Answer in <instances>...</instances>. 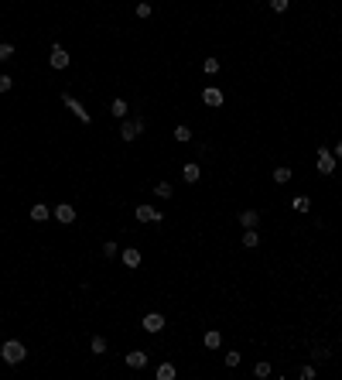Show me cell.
<instances>
[{
    "label": "cell",
    "instance_id": "1",
    "mask_svg": "<svg viewBox=\"0 0 342 380\" xmlns=\"http://www.w3.org/2000/svg\"><path fill=\"white\" fill-rule=\"evenodd\" d=\"M0 353H4V363H7V366H18V363L28 356V349H24V342L21 339H7L4 346H0Z\"/></svg>",
    "mask_w": 342,
    "mask_h": 380
},
{
    "label": "cell",
    "instance_id": "2",
    "mask_svg": "<svg viewBox=\"0 0 342 380\" xmlns=\"http://www.w3.org/2000/svg\"><path fill=\"white\" fill-rule=\"evenodd\" d=\"M140 134H144V116H133V120H123L120 123V141H127V144L137 141Z\"/></svg>",
    "mask_w": 342,
    "mask_h": 380
},
{
    "label": "cell",
    "instance_id": "3",
    "mask_svg": "<svg viewBox=\"0 0 342 380\" xmlns=\"http://www.w3.org/2000/svg\"><path fill=\"white\" fill-rule=\"evenodd\" d=\"M62 106H69V110H72V113L79 116V123H86V127L93 123V116H89V110H86V106H82V103H79V99H76L72 93H62Z\"/></svg>",
    "mask_w": 342,
    "mask_h": 380
},
{
    "label": "cell",
    "instance_id": "4",
    "mask_svg": "<svg viewBox=\"0 0 342 380\" xmlns=\"http://www.w3.org/2000/svg\"><path fill=\"white\" fill-rule=\"evenodd\" d=\"M133 216H137L140 223H164V212H157L154 206H147V202H140V206L133 209Z\"/></svg>",
    "mask_w": 342,
    "mask_h": 380
},
{
    "label": "cell",
    "instance_id": "5",
    "mask_svg": "<svg viewBox=\"0 0 342 380\" xmlns=\"http://www.w3.org/2000/svg\"><path fill=\"white\" fill-rule=\"evenodd\" d=\"M69 62H72V55L62 48V45H52V55H48V65L52 69H69Z\"/></svg>",
    "mask_w": 342,
    "mask_h": 380
},
{
    "label": "cell",
    "instance_id": "6",
    "mask_svg": "<svg viewBox=\"0 0 342 380\" xmlns=\"http://www.w3.org/2000/svg\"><path fill=\"white\" fill-rule=\"evenodd\" d=\"M318 171L322 175H332L335 171V154L328 151V148H318Z\"/></svg>",
    "mask_w": 342,
    "mask_h": 380
},
{
    "label": "cell",
    "instance_id": "7",
    "mask_svg": "<svg viewBox=\"0 0 342 380\" xmlns=\"http://www.w3.org/2000/svg\"><path fill=\"white\" fill-rule=\"evenodd\" d=\"M55 219L62 226H72V223H76V209H72L69 202H62V206H55Z\"/></svg>",
    "mask_w": 342,
    "mask_h": 380
},
{
    "label": "cell",
    "instance_id": "8",
    "mask_svg": "<svg viewBox=\"0 0 342 380\" xmlns=\"http://www.w3.org/2000/svg\"><path fill=\"white\" fill-rule=\"evenodd\" d=\"M164 329V315L161 312H147L144 315V332H161Z\"/></svg>",
    "mask_w": 342,
    "mask_h": 380
},
{
    "label": "cell",
    "instance_id": "9",
    "mask_svg": "<svg viewBox=\"0 0 342 380\" xmlns=\"http://www.w3.org/2000/svg\"><path fill=\"white\" fill-rule=\"evenodd\" d=\"M147 360H151V356H147L144 349H133V353H127V366H130V370H144V366H147Z\"/></svg>",
    "mask_w": 342,
    "mask_h": 380
},
{
    "label": "cell",
    "instance_id": "10",
    "mask_svg": "<svg viewBox=\"0 0 342 380\" xmlns=\"http://www.w3.org/2000/svg\"><path fill=\"white\" fill-rule=\"evenodd\" d=\"M202 103L216 110V106H223V93H219L216 86H206V89H202Z\"/></svg>",
    "mask_w": 342,
    "mask_h": 380
},
{
    "label": "cell",
    "instance_id": "11",
    "mask_svg": "<svg viewBox=\"0 0 342 380\" xmlns=\"http://www.w3.org/2000/svg\"><path fill=\"white\" fill-rule=\"evenodd\" d=\"M182 178H185L189 185H195V182L202 178V165H199V161H189V165L182 168Z\"/></svg>",
    "mask_w": 342,
    "mask_h": 380
},
{
    "label": "cell",
    "instance_id": "12",
    "mask_svg": "<svg viewBox=\"0 0 342 380\" xmlns=\"http://www.w3.org/2000/svg\"><path fill=\"white\" fill-rule=\"evenodd\" d=\"M236 219H240V226H243V229H257V223H260V212H257V209H243Z\"/></svg>",
    "mask_w": 342,
    "mask_h": 380
},
{
    "label": "cell",
    "instance_id": "13",
    "mask_svg": "<svg viewBox=\"0 0 342 380\" xmlns=\"http://www.w3.org/2000/svg\"><path fill=\"white\" fill-rule=\"evenodd\" d=\"M120 257H123V264H127V267H140V261H144V254H140L137 247H127Z\"/></svg>",
    "mask_w": 342,
    "mask_h": 380
},
{
    "label": "cell",
    "instance_id": "14",
    "mask_svg": "<svg viewBox=\"0 0 342 380\" xmlns=\"http://www.w3.org/2000/svg\"><path fill=\"white\" fill-rule=\"evenodd\" d=\"M291 178H294V171L287 168V165H277V168H274V182H277V185H287Z\"/></svg>",
    "mask_w": 342,
    "mask_h": 380
},
{
    "label": "cell",
    "instance_id": "15",
    "mask_svg": "<svg viewBox=\"0 0 342 380\" xmlns=\"http://www.w3.org/2000/svg\"><path fill=\"white\" fill-rule=\"evenodd\" d=\"M48 216H52V209H48L45 202H35V206H31V219H35V223H45Z\"/></svg>",
    "mask_w": 342,
    "mask_h": 380
},
{
    "label": "cell",
    "instance_id": "16",
    "mask_svg": "<svg viewBox=\"0 0 342 380\" xmlns=\"http://www.w3.org/2000/svg\"><path fill=\"white\" fill-rule=\"evenodd\" d=\"M127 110H130L127 99H113V103H110V113H113L116 120H127Z\"/></svg>",
    "mask_w": 342,
    "mask_h": 380
},
{
    "label": "cell",
    "instance_id": "17",
    "mask_svg": "<svg viewBox=\"0 0 342 380\" xmlns=\"http://www.w3.org/2000/svg\"><path fill=\"white\" fill-rule=\"evenodd\" d=\"M175 377H178L175 363H161V366H157V380H175Z\"/></svg>",
    "mask_w": 342,
    "mask_h": 380
},
{
    "label": "cell",
    "instance_id": "18",
    "mask_svg": "<svg viewBox=\"0 0 342 380\" xmlns=\"http://www.w3.org/2000/svg\"><path fill=\"white\" fill-rule=\"evenodd\" d=\"M206 349H219V346H223V336H219V332H216V329H209V332H206Z\"/></svg>",
    "mask_w": 342,
    "mask_h": 380
},
{
    "label": "cell",
    "instance_id": "19",
    "mask_svg": "<svg viewBox=\"0 0 342 380\" xmlns=\"http://www.w3.org/2000/svg\"><path fill=\"white\" fill-rule=\"evenodd\" d=\"M308 356H311V360H315V363H325V360H328V356H332V349H328V346H315V349H311Z\"/></svg>",
    "mask_w": 342,
    "mask_h": 380
},
{
    "label": "cell",
    "instance_id": "20",
    "mask_svg": "<svg viewBox=\"0 0 342 380\" xmlns=\"http://www.w3.org/2000/svg\"><path fill=\"white\" fill-rule=\"evenodd\" d=\"M243 247H247V250H257V247H260V236H257V229H247V233H243Z\"/></svg>",
    "mask_w": 342,
    "mask_h": 380
},
{
    "label": "cell",
    "instance_id": "21",
    "mask_svg": "<svg viewBox=\"0 0 342 380\" xmlns=\"http://www.w3.org/2000/svg\"><path fill=\"white\" fill-rule=\"evenodd\" d=\"M154 195H157V199H171V195H175L171 182H157V185H154Z\"/></svg>",
    "mask_w": 342,
    "mask_h": 380
},
{
    "label": "cell",
    "instance_id": "22",
    "mask_svg": "<svg viewBox=\"0 0 342 380\" xmlns=\"http://www.w3.org/2000/svg\"><path fill=\"white\" fill-rule=\"evenodd\" d=\"M175 141H178V144H189V141H192V131L185 127V123H178V127H175Z\"/></svg>",
    "mask_w": 342,
    "mask_h": 380
},
{
    "label": "cell",
    "instance_id": "23",
    "mask_svg": "<svg viewBox=\"0 0 342 380\" xmlns=\"http://www.w3.org/2000/svg\"><path fill=\"white\" fill-rule=\"evenodd\" d=\"M89 349H93L96 356H103V353H106V339H103V336H93V339H89Z\"/></svg>",
    "mask_w": 342,
    "mask_h": 380
},
{
    "label": "cell",
    "instance_id": "24",
    "mask_svg": "<svg viewBox=\"0 0 342 380\" xmlns=\"http://www.w3.org/2000/svg\"><path fill=\"white\" fill-rule=\"evenodd\" d=\"M253 377L267 380V377H270V363H267V360H260V363H257V366H253Z\"/></svg>",
    "mask_w": 342,
    "mask_h": 380
},
{
    "label": "cell",
    "instance_id": "25",
    "mask_svg": "<svg viewBox=\"0 0 342 380\" xmlns=\"http://www.w3.org/2000/svg\"><path fill=\"white\" fill-rule=\"evenodd\" d=\"M294 209H298V212H308V209H311V199H308V195H298V199H294Z\"/></svg>",
    "mask_w": 342,
    "mask_h": 380
},
{
    "label": "cell",
    "instance_id": "26",
    "mask_svg": "<svg viewBox=\"0 0 342 380\" xmlns=\"http://www.w3.org/2000/svg\"><path fill=\"white\" fill-rule=\"evenodd\" d=\"M287 7H291V0H270V11L274 14H284Z\"/></svg>",
    "mask_w": 342,
    "mask_h": 380
},
{
    "label": "cell",
    "instance_id": "27",
    "mask_svg": "<svg viewBox=\"0 0 342 380\" xmlns=\"http://www.w3.org/2000/svg\"><path fill=\"white\" fill-rule=\"evenodd\" d=\"M11 55H14V45L11 41H0V62H7Z\"/></svg>",
    "mask_w": 342,
    "mask_h": 380
},
{
    "label": "cell",
    "instance_id": "28",
    "mask_svg": "<svg viewBox=\"0 0 342 380\" xmlns=\"http://www.w3.org/2000/svg\"><path fill=\"white\" fill-rule=\"evenodd\" d=\"M298 377H301V380H315V366H311V363H304L301 370H298Z\"/></svg>",
    "mask_w": 342,
    "mask_h": 380
},
{
    "label": "cell",
    "instance_id": "29",
    "mask_svg": "<svg viewBox=\"0 0 342 380\" xmlns=\"http://www.w3.org/2000/svg\"><path fill=\"white\" fill-rule=\"evenodd\" d=\"M202 69H206V72H219V58H206V62H202Z\"/></svg>",
    "mask_w": 342,
    "mask_h": 380
},
{
    "label": "cell",
    "instance_id": "30",
    "mask_svg": "<svg viewBox=\"0 0 342 380\" xmlns=\"http://www.w3.org/2000/svg\"><path fill=\"white\" fill-rule=\"evenodd\" d=\"M103 257H106V261H113V257H116V243H113V240L103 243Z\"/></svg>",
    "mask_w": 342,
    "mask_h": 380
},
{
    "label": "cell",
    "instance_id": "31",
    "mask_svg": "<svg viewBox=\"0 0 342 380\" xmlns=\"http://www.w3.org/2000/svg\"><path fill=\"white\" fill-rule=\"evenodd\" d=\"M137 18H140V21L151 18V4H137Z\"/></svg>",
    "mask_w": 342,
    "mask_h": 380
},
{
    "label": "cell",
    "instance_id": "32",
    "mask_svg": "<svg viewBox=\"0 0 342 380\" xmlns=\"http://www.w3.org/2000/svg\"><path fill=\"white\" fill-rule=\"evenodd\" d=\"M226 366H240V353H236V349H229L226 353Z\"/></svg>",
    "mask_w": 342,
    "mask_h": 380
},
{
    "label": "cell",
    "instance_id": "33",
    "mask_svg": "<svg viewBox=\"0 0 342 380\" xmlns=\"http://www.w3.org/2000/svg\"><path fill=\"white\" fill-rule=\"evenodd\" d=\"M11 86H14V82H11V79H7V76H4V72H0V93H7Z\"/></svg>",
    "mask_w": 342,
    "mask_h": 380
},
{
    "label": "cell",
    "instance_id": "34",
    "mask_svg": "<svg viewBox=\"0 0 342 380\" xmlns=\"http://www.w3.org/2000/svg\"><path fill=\"white\" fill-rule=\"evenodd\" d=\"M335 158H342V141H335Z\"/></svg>",
    "mask_w": 342,
    "mask_h": 380
}]
</instances>
